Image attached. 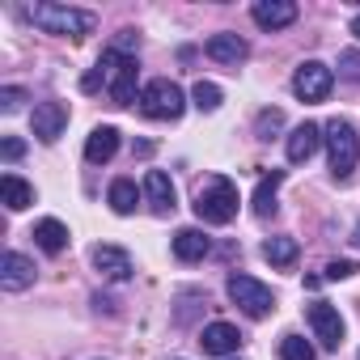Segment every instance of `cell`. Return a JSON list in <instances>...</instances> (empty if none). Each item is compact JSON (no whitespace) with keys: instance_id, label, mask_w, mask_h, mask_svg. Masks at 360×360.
Listing matches in <instances>:
<instances>
[{"instance_id":"cell-1","label":"cell","mask_w":360,"mask_h":360,"mask_svg":"<svg viewBox=\"0 0 360 360\" xmlns=\"http://www.w3.org/2000/svg\"><path fill=\"white\" fill-rule=\"evenodd\" d=\"M195 217L204 225H229L238 217V187H233V178H225V174L204 178L200 191H195Z\"/></svg>"},{"instance_id":"cell-2","label":"cell","mask_w":360,"mask_h":360,"mask_svg":"<svg viewBox=\"0 0 360 360\" xmlns=\"http://www.w3.org/2000/svg\"><path fill=\"white\" fill-rule=\"evenodd\" d=\"M26 18H30L43 34H72V39L94 34V26H98V18H94L89 9H68V5H51V0H43V5H30Z\"/></svg>"},{"instance_id":"cell-3","label":"cell","mask_w":360,"mask_h":360,"mask_svg":"<svg viewBox=\"0 0 360 360\" xmlns=\"http://www.w3.org/2000/svg\"><path fill=\"white\" fill-rule=\"evenodd\" d=\"M326 153H330V174L347 178L360 161V136L347 119H330L326 123Z\"/></svg>"},{"instance_id":"cell-4","label":"cell","mask_w":360,"mask_h":360,"mask_svg":"<svg viewBox=\"0 0 360 360\" xmlns=\"http://www.w3.org/2000/svg\"><path fill=\"white\" fill-rule=\"evenodd\" d=\"M140 110L148 119H178L187 110V98H183V89H178L169 77H157V81H148L140 89Z\"/></svg>"},{"instance_id":"cell-5","label":"cell","mask_w":360,"mask_h":360,"mask_svg":"<svg viewBox=\"0 0 360 360\" xmlns=\"http://www.w3.org/2000/svg\"><path fill=\"white\" fill-rule=\"evenodd\" d=\"M98 72H102V85L110 89L115 106H131V102H136V60L106 51L102 64H98Z\"/></svg>"},{"instance_id":"cell-6","label":"cell","mask_w":360,"mask_h":360,"mask_svg":"<svg viewBox=\"0 0 360 360\" xmlns=\"http://www.w3.org/2000/svg\"><path fill=\"white\" fill-rule=\"evenodd\" d=\"M225 288H229V301H233L242 314H250V318H267V314L276 309V297H271V288H267V284H259L255 276H242V271H233Z\"/></svg>"},{"instance_id":"cell-7","label":"cell","mask_w":360,"mask_h":360,"mask_svg":"<svg viewBox=\"0 0 360 360\" xmlns=\"http://www.w3.org/2000/svg\"><path fill=\"white\" fill-rule=\"evenodd\" d=\"M330 85H335V72H330L322 60H305V64L292 72V94H297L301 102H322V98L330 94Z\"/></svg>"},{"instance_id":"cell-8","label":"cell","mask_w":360,"mask_h":360,"mask_svg":"<svg viewBox=\"0 0 360 360\" xmlns=\"http://www.w3.org/2000/svg\"><path fill=\"white\" fill-rule=\"evenodd\" d=\"M305 318H309V326H314V339H322V347H339L343 343V318H339V309L335 305H326V301H314L309 309H305Z\"/></svg>"},{"instance_id":"cell-9","label":"cell","mask_w":360,"mask_h":360,"mask_svg":"<svg viewBox=\"0 0 360 360\" xmlns=\"http://www.w3.org/2000/svg\"><path fill=\"white\" fill-rule=\"evenodd\" d=\"M30 127H34V136L43 144H56L64 136V127H68V106L64 102H39L34 115H30Z\"/></svg>"},{"instance_id":"cell-10","label":"cell","mask_w":360,"mask_h":360,"mask_svg":"<svg viewBox=\"0 0 360 360\" xmlns=\"http://www.w3.org/2000/svg\"><path fill=\"white\" fill-rule=\"evenodd\" d=\"M89 259H94V267L106 276V280H115V284H123V280H131V271H136V263H131V255L123 250V246H94L89 250Z\"/></svg>"},{"instance_id":"cell-11","label":"cell","mask_w":360,"mask_h":360,"mask_svg":"<svg viewBox=\"0 0 360 360\" xmlns=\"http://www.w3.org/2000/svg\"><path fill=\"white\" fill-rule=\"evenodd\" d=\"M34 284V259H26L22 250H9L0 259V288L5 292H22Z\"/></svg>"},{"instance_id":"cell-12","label":"cell","mask_w":360,"mask_h":360,"mask_svg":"<svg viewBox=\"0 0 360 360\" xmlns=\"http://www.w3.org/2000/svg\"><path fill=\"white\" fill-rule=\"evenodd\" d=\"M250 18H255V26H263V30H284V26L297 22V5H292V0H255Z\"/></svg>"},{"instance_id":"cell-13","label":"cell","mask_w":360,"mask_h":360,"mask_svg":"<svg viewBox=\"0 0 360 360\" xmlns=\"http://www.w3.org/2000/svg\"><path fill=\"white\" fill-rule=\"evenodd\" d=\"M217 64H225V68H238L246 56H250V47H246V39L242 34H229V30H221V34H212L208 39V47H204Z\"/></svg>"},{"instance_id":"cell-14","label":"cell","mask_w":360,"mask_h":360,"mask_svg":"<svg viewBox=\"0 0 360 360\" xmlns=\"http://www.w3.org/2000/svg\"><path fill=\"white\" fill-rule=\"evenodd\" d=\"M326 136H322V127L318 123H301V127H292L288 131V144H284V153H288V161L292 165H301V161H309L314 153H318V144H322Z\"/></svg>"},{"instance_id":"cell-15","label":"cell","mask_w":360,"mask_h":360,"mask_svg":"<svg viewBox=\"0 0 360 360\" xmlns=\"http://www.w3.org/2000/svg\"><path fill=\"white\" fill-rule=\"evenodd\" d=\"M200 343H204L208 356H229V352L242 347V330L233 322H208L204 335H200Z\"/></svg>"},{"instance_id":"cell-16","label":"cell","mask_w":360,"mask_h":360,"mask_svg":"<svg viewBox=\"0 0 360 360\" xmlns=\"http://www.w3.org/2000/svg\"><path fill=\"white\" fill-rule=\"evenodd\" d=\"M144 195H148V204H153V212H174V183H169V174H161V169H148L144 174Z\"/></svg>"},{"instance_id":"cell-17","label":"cell","mask_w":360,"mask_h":360,"mask_svg":"<svg viewBox=\"0 0 360 360\" xmlns=\"http://www.w3.org/2000/svg\"><path fill=\"white\" fill-rule=\"evenodd\" d=\"M115 153H119V131H115L110 123L94 127V131H89V140H85V161L102 165V161H110Z\"/></svg>"},{"instance_id":"cell-18","label":"cell","mask_w":360,"mask_h":360,"mask_svg":"<svg viewBox=\"0 0 360 360\" xmlns=\"http://www.w3.org/2000/svg\"><path fill=\"white\" fill-rule=\"evenodd\" d=\"M212 250V242L204 238V229H178L174 233V259H183V263H195Z\"/></svg>"},{"instance_id":"cell-19","label":"cell","mask_w":360,"mask_h":360,"mask_svg":"<svg viewBox=\"0 0 360 360\" xmlns=\"http://www.w3.org/2000/svg\"><path fill=\"white\" fill-rule=\"evenodd\" d=\"M0 200H5L9 212H22V208L34 204V187L26 183V178H18V174H5L0 178Z\"/></svg>"},{"instance_id":"cell-20","label":"cell","mask_w":360,"mask_h":360,"mask_svg":"<svg viewBox=\"0 0 360 360\" xmlns=\"http://www.w3.org/2000/svg\"><path fill=\"white\" fill-rule=\"evenodd\" d=\"M34 242H39V250L60 255V250L68 246V225H64V221H56V217H47V221H39V225H34Z\"/></svg>"},{"instance_id":"cell-21","label":"cell","mask_w":360,"mask_h":360,"mask_svg":"<svg viewBox=\"0 0 360 360\" xmlns=\"http://www.w3.org/2000/svg\"><path fill=\"white\" fill-rule=\"evenodd\" d=\"M106 200H110V208H115L119 217H131V212H136V204H140V191H136L131 178H115Z\"/></svg>"},{"instance_id":"cell-22","label":"cell","mask_w":360,"mask_h":360,"mask_svg":"<svg viewBox=\"0 0 360 360\" xmlns=\"http://www.w3.org/2000/svg\"><path fill=\"white\" fill-rule=\"evenodd\" d=\"M280 183H284V174H271V178H263V183L255 187V217H271V212H276V191H280Z\"/></svg>"},{"instance_id":"cell-23","label":"cell","mask_w":360,"mask_h":360,"mask_svg":"<svg viewBox=\"0 0 360 360\" xmlns=\"http://www.w3.org/2000/svg\"><path fill=\"white\" fill-rule=\"evenodd\" d=\"M263 259H267L271 267H288V263L297 259V242H292V238H267V242H263Z\"/></svg>"},{"instance_id":"cell-24","label":"cell","mask_w":360,"mask_h":360,"mask_svg":"<svg viewBox=\"0 0 360 360\" xmlns=\"http://www.w3.org/2000/svg\"><path fill=\"white\" fill-rule=\"evenodd\" d=\"M221 85H212V81H195V89H191V102H195V110H204V115H212V110H221Z\"/></svg>"},{"instance_id":"cell-25","label":"cell","mask_w":360,"mask_h":360,"mask_svg":"<svg viewBox=\"0 0 360 360\" xmlns=\"http://www.w3.org/2000/svg\"><path fill=\"white\" fill-rule=\"evenodd\" d=\"M280 360H314V347H309L301 335H284V343H280Z\"/></svg>"},{"instance_id":"cell-26","label":"cell","mask_w":360,"mask_h":360,"mask_svg":"<svg viewBox=\"0 0 360 360\" xmlns=\"http://www.w3.org/2000/svg\"><path fill=\"white\" fill-rule=\"evenodd\" d=\"M280 127H284V115L280 110H259V119H255V136L259 140H271Z\"/></svg>"},{"instance_id":"cell-27","label":"cell","mask_w":360,"mask_h":360,"mask_svg":"<svg viewBox=\"0 0 360 360\" xmlns=\"http://www.w3.org/2000/svg\"><path fill=\"white\" fill-rule=\"evenodd\" d=\"M110 51H115V56L136 60V51H140V34H136V30H119V39L110 43Z\"/></svg>"},{"instance_id":"cell-28","label":"cell","mask_w":360,"mask_h":360,"mask_svg":"<svg viewBox=\"0 0 360 360\" xmlns=\"http://www.w3.org/2000/svg\"><path fill=\"white\" fill-rule=\"evenodd\" d=\"M22 102H26V89H18V85H5V89H0V110H5V115L22 110Z\"/></svg>"},{"instance_id":"cell-29","label":"cell","mask_w":360,"mask_h":360,"mask_svg":"<svg viewBox=\"0 0 360 360\" xmlns=\"http://www.w3.org/2000/svg\"><path fill=\"white\" fill-rule=\"evenodd\" d=\"M339 77L343 81H360V51H343L339 56Z\"/></svg>"},{"instance_id":"cell-30","label":"cell","mask_w":360,"mask_h":360,"mask_svg":"<svg viewBox=\"0 0 360 360\" xmlns=\"http://www.w3.org/2000/svg\"><path fill=\"white\" fill-rule=\"evenodd\" d=\"M347 276H356V263H352V259H335V263H326V280H347Z\"/></svg>"},{"instance_id":"cell-31","label":"cell","mask_w":360,"mask_h":360,"mask_svg":"<svg viewBox=\"0 0 360 360\" xmlns=\"http://www.w3.org/2000/svg\"><path fill=\"white\" fill-rule=\"evenodd\" d=\"M0 153H5V161H18V157L26 153V140H18V136H5V140H0Z\"/></svg>"},{"instance_id":"cell-32","label":"cell","mask_w":360,"mask_h":360,"mask_svg":"<svg viewBox=\"0 0 360 360\" xmlns=\"http://www.w3.org/2000/svg\"><path fill=\"white\" fill-rule=\"evenodd\" d=\"M352 34H356V39H360V13H356V18H352Z\"/></svg>"},{"instance_id":"cell-33","label":"cell","mask_w":360,"mask_h":360,"mask_svg":"<svg viewBox=\"0 0 360 360\" xmlns=\"http://www.w3.org/2000/svg\"><path fill=\"white\" fill-rule=\"evenodd\" d=\"M352 242H356V246H360V225H356V233H352Z\"/></svg>"},{"instance_id":"cell-34","label":"cell","mask_w":360,"mask_h":360,"mask_svg":"<svg viewBox=\"0 0 360 360\" xmlns=\"http://www.w3.org/2000/svg\"><path fill=\"white\" fill-rule=\"evenodd\" d=\"M356 360H360V356H356Z\"/></svg>"}]
</instances>
